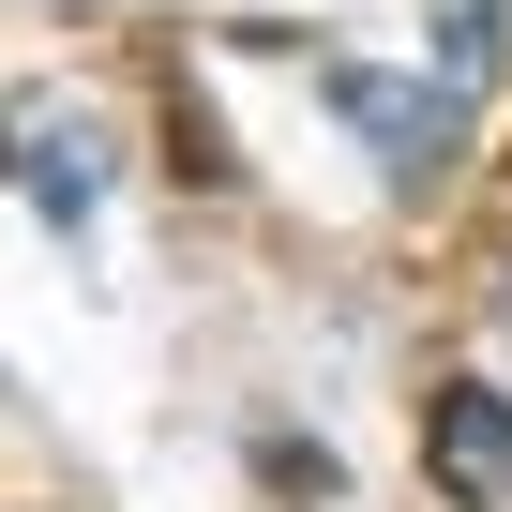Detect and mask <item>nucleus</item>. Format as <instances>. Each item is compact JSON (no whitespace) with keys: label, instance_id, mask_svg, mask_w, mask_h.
Here are the masks:
<instances>
[{"label":"nucleus","instance_id":"nucleus-3","mask_svg":"<svg viewBox=\"0 0 512 512\" xmlns=\"http://www.w3.org/2000/svg\"><path fill=\"white\" fill-rule=\"evenodd\" d=\"M16 196H31V226H61V241L91 226V151H76L46 106H16Z\"/></svg>","mask_w":512,"mask_h":512},{"label":"nucleus","instance_id":"nucleus-1","mask_svg":"<svg viewBox=\"0 0 512 512\" xmlns=\"http://www.w3.org/2000/svg\"><path fill=\"white\" fill-rule=\"evenodd\" d=\"M317 91H332V121H347L392 181H437V166L467 151V106H452V91H422V76H392V61H332Z\"/></svg>","mask_w":512,"mask_h":512},{"label":"nucleus","instance_id":"nucleus-4","mask_svg":"<svg viewBox=\"0 0 512 512\" xmlns=\"http://www.w3.org/2000/svg\"><path fill=\"white\" fill-rule=\"evenodd\" d=\"M497 61H512V16H437V76L452 91H482Z\"/></svg>","mask_w":512,"mask_h":512},{"label":"nucleus","instance_id":"nucleus-2","mask_svg":"<svg viewBox=\"0 0 512 512\" xmlns=\"http://www.w3.org/2000/svg\"><path fill=\"white\" fill-rule=\"evenodd\" d=\"M422 467L452 482V512H512V392H497V377H437Z\"/></svg>","mask_w":512,"mask_h":512}]
</instances>
